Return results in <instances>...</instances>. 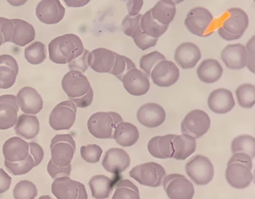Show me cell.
<instances>
[{"label":"cell","mask_w":255,"mask_h":199,"mask_svg":"<svg viewBox=\"0 0 255 199\" xmlns=\"http://www.w3.org/2000/svg\"><path fill=\"white\" fill-rule=\"evenodd\" d=\"M231 149L233 154L244 153L253 159L255 156V139L252 136L243 135L233 139Z\"/></svg>","instance_id":"8d00e7d4"},{"label":"cell","mask_w":255,"mask_h":199,"mask_svg":"<svg viewBox=\"0 0 255 199\" xmlns=\"http://www.w3.org/2000/svg\"><path fill=\"white\" fill-rule=\"evenodd\" d=\"M11 20L14 28L10 42L18 46L24 47L34 40L36 31L32 24L20 19Z\"/></svg>","instance_id":"83f0119b"},{"label":"cell","mask_w":255,"mask_h":199,"mask_svg":"<svg viewBox=\"0 0 255 199\" xmlns=\"http://www.w3.org/2000/svg\"><path fill=\"white\" fill-rule=\"evenodd\" d=\"M173 146L174 153L172 158L177 160H185L196 150V139L187 134L176 135L173 140Z\"/></svg>","instance_id":"4316f807"},{"label":"cell","mask_w":255,"mask_h":199,"mask_svg":"<svg viewBox=\"0 0 255 199\" xmlns=\"http://www.w3.org/2000/svg\"><path fill=\"white\" fill-rule=\"evenodd\" d=\"M38 199H52L49 195H44V196H41V197H40Z\"/></svg>","instance_id":"94428289"},{"label":"cell","mask_w":255,"mask_h":199,"mask_svg":"<svg viewBox=\"0 0 255 199\" xmlns=\"http://www.w3.org/2000/svg\"><path fill=\"white\" fill-rule=\"evenodd\" d=\"M124 121L120 114L115 112H98L87 122V127L94 137L100 139H114L115 129Z\"/></svg>","instance_id":"277c9868"},{"label":"cell","mask_w":255,"mask_h":199,"mask_svg":"<svg viewBox=\"0 0 255 199\" xmlns=\"http://www.w3.org/2000/svg\"><path fill=\"white\" fill-rule=\"evenodd\" d=\"M152 82L161 87H170L179 79L180 70L175 63L172 61H161L157 64L150 75Z\"/></svg>","instance_id":"5bb4252c"},{"label":"cell","mask_w":255,"mask_h":199,"mask_svg":"<svg viewBox=\"0 0 255 199\" xmlns=\"http://www.w3.org/2000/svg\"><path fill=\"white\" fill-rule=\"evenodd\" d=\"M253 158L248 154H233L226 170V178L230 186L243 190L249 187L253 180Z\"/></svg>","instance_id":"7a4b0ae2"},{"label":"cell","mask_w":255,"mask_h":199,"mask_svg":"<svg viewBox=\"0 0 255 199\" xmlns=\"http://www.w3.org/2000/svg\"><path fill=\"white\" fill-rule=\"evenodd\" d=\"M88 62L96 72L110 73L114 65V52L106 48H96L90 52Z\"/></svg>","instance_id":"d4e9b609"},{"label":"cell","mask_w":255,"mask_h":199,"mask_svg":"<svg viewBox=\"0 0 255 199\" xmlns=\"http://www.w3.org/2000/svg\"><path fill=\"white\" fill-rule=\"evenodd\" d=\"M124 88L134 96H141L148 93L150 89L148 76L137 68L128 71L122 78Z\"/></svg>","instance_id":"2e32d148"},{"label":"cell","mask_w":255,"mask_h":199,"mask_svg":"<svg viewBox=\"0 0 255 199\" xmlns=\"http://www.w3.org/2000/svg\"><path fill=\"white\" fill-rule=\"evenodd\" d=\"M14 24L11 19L0 17V31L4 37L5 43L11 41Z\"/></svg>","instance_id":"681fc988"},{"label":"cell","mask_w":255,"mask_h":199,"mask_svg":"<svg viewBox=\"0 0 255 199\" xmlns=\"http://www.w3.org/2000/svg\"><path fill=\"white\" fill-rule=\"evenodd\" d=\"M77 107L72 100L56 106L49 117V124L55 131L69 130L76 121Z\"/></svg>","instance_id":"30bf717a"},{"label":"cell","mask_w":255,"mask_h":199,"mask_svg":"<svg viewBox=\"0 0 255 199\" xmlns=\"http://www.w3.org/2000/svg\"><path fill=\"white\" fill-rule=\"evenodd\" d=\"M51 161L59 167L71 165L76 151V143L70 134L57 135L51 140Z\"/></svg>","instance_id":"52a82bcc"},{"label":"cell","mask_w":255,"mask_h":199,"mask_svg":"<svg viewBox=\"0 0 255 199\" xmlns=\"http://www.w3.org/2000/svg\"><path fill=\"white\" fill-rule=\"evenodd\" d=\"M163 186L170 199H193L195 194L193 184L183 175H168L164 178Z\"/></svg>","instance_id":"9c48e42d"},{"label":"cell","mask_w":255,"mask_h":199,"mask_svg":"<svg viewBox=\"0 0 255 199\" xmlns=\"http://www.w3.org/2000/svg\"><path fill=\"white\" fill-rule=\"evenodd\" d=\"M16 97L17 104L24 114H37L43 109V98L33 87H23Z\"/></svg>","instance_id":"d6986e66"},{"label":"cell","mask_w":255,"mask_h":199,"mask_svg":"<svg viewBox=\"0 0 255 199\" xmlns=\"http://www.w3.org/2000/svg\"><path fill=\"white\" fill-rule=\"evenodd\" d=\"M72 171V166L59 167L56 166L51 160L49 161L47 165V171L50 177L53 180L63 177H69Z\"/></svg>","instance_id":"c3c4849f"},{"label":"cell","mask_w":255,"mask_h":199,"mask_svg":"<svg viewBox=\"0 0 255 199\" xmlns=\"http://www.w3.org/2000/svg\"><path fill=\"white\" fill-rule=\"evenodd\" d=\"M16 134L24 139H32L40 131V123L35 115L22 114L17 118L15 126Z\"/></svg>","instance_id":"f546056e"},{"label":"cell","mask_w":255,"mask_h":199,"mask_svg":"<svg viewBox=\"0 0 255 199\" xmlns=\"http://www.w3.org/2000/svg\"><path fill=\"white\" fill-rule=\"evenodd\" d=\"M223 69L215 59H207L202 61L197 70L198 78L205 83H214L222 78Z\"/></svg>","instance_id":"4dcf8cb0"},{"label":"cell","mask_w":255,"mask_h":199,"mask_svg":"<svg viewBox=\"0 0 255 199\" xmlns=\"http://www.w3.org/2000/svg\"><path fill=\"white\" fill-rule=\"evenodd\" d=\"M29 152L34 161V167L39 166L43 160L44 153L43 148L37 143L30 142L29 143Z\"/></svg>","instance_id":"816d5d0a"},{"label":"cell","mask_w":255,"mask_h":199,"mask_svg":"<svg viewBox=\"0 0 255 199\" xmlns=\"http://www.w3.org/2000/svg\"><path fill=\"white\" fill-rule=\"evenodd\" d=\"M131 37L135 45L142 51L155 46L158 40V38H152L143 32L140 24L135 28Z\"/></svg>","instance_id":"7bdbcfd3"},{"label":"cell","mask_w":255,"mask_h":199,"mask_svg":"<svg viewBox=\"0 0 255 199\" xmlns=\"http://www.w3.org/2000/svg\"><path fill=\"white\" fill-rule=\"evenodd\" d=\"M115 63L110 73L119 80H122L123 76L130 69L136 68V66L130 58L114 52Z\"/></svg>","instance_id":"f35d334b"},{"label":"cell","mask_w":255,"mask_h":199,"mask_svg":"<svg viewBox=\"0 0 255 199\" xmlns=\"http://www.w3.org/2000/svg\"><path fill=\"white\" fill-rule=\"evenodd\" d=\"M236 101L231 91L225 88L216 89L208 97V106L212 112L225 114L235 107Z\"/></svg>","instance_id":"7402d4cb"},{"label":"cell","mask_w":255,"mask_h":199,"mask_svg":"<svg viewBox=\"0 0 255 199\" xmlns=\"http://www.w3.org/2000/svg\"><path fill=\"white\" fill-rule=\"evenodd\" d=\"M18 73V64L12 56L0 55V89H8L13 86Z\"/></svg>","instance_id":"484cf974"},{"label":"cell","mask_w":255,"mask_h":199,"mask_svg":"<svg viewBox=\"0 0 255 199\" xmlns=\"http://www.w3.org/2000/svg\"><path fill=\"white\" fill-rule=\"evenodd\" d=\"M4 165L7 170L14 176H23L29 173L34 167V161L30 154L27 158L19 162H9L5 160Z\"/></svg>","instance_id":"60d3db41"},{"label":"cell","mask_w":255,"mask_h":199,"mask_svg":"<svg viewBox=\"0 0 255 199\" xmlns=\"http://www.w3.org/2000/svg\"><path fill=\"white\" fill-rule=\"evenodd\" d=\"M61 85L70 99L82 97L92 88L87 77L83 73L76 71L66 73L62 79Z\"/></svg>","instance_id":"4fadbf2b"},{"label":"cell","mask_w":255,"mask_h":199,"mask_svg":"<svg viewBox=\"0 0 255 199\" xmlns=\"http://www.w3.org/2000/svg\"><path fill=\"white\" fill-rule=\"evenodd\" d=\"M130 163V156L125 150L112 148L105 154L102 166L107 172L117 176L127 170Z\"/></svg>","instance_id":"e0dca14e"},{"label":"cell","mask_w":255,"mask_h":199,"mask_svg":"<svg viewBox=\"0 0 255 199\" xmlns=\"http://www.w3.org/2000/svg\"><path fill=\"white\" fill-rule=\"evenodd\" d=\"M89 53L90 51L85 49L81 55L69 63L68 66L69 69L71 71H76L83 73H85L89 66L88 62Z\"/></svg>","instance_id":"7dc6e473"},{"label":"cell","mask_w":255,"mask_h":199,"mask_svg":"<svg viewBox=\"0 0 255 199\" xmlns=\"http://www.w3.org/2000/svg\"><path fill=\"white\" fill-rule=\"evenodd\" d=\"M66 9L59 0H41L38 3L36 15L41 22L55 24L60 22L65 15Z\"/></svg>","instance_id":"9a60e30c"},{"label":"cell","mask_w":255,"mask_h":199,"mask_svg":"<svg viewBox=\"0 0 255 199\" xmlns=\"http://www.w3.org/2000/svg\"><path fill=\"white\" fill-rule=\"evenodd\" d=\"M112 199H140L138 188L128 180H120Z\"/></svg>","instance_id":"e575fe53"},{"label":"cell","mask_w":255,"mask_h":199,"mask_svg":"<svg viewBox=\"0 0 255 199\" xmlns=\"http://www.w3.org/2000/svg\"><path fill=\"white\" fill-rule=\"evenodd\" d=\"M84 50L81 38L73 33L56 37L48 44L49 57L57 64H69L81 55Z\"/></svg>","instance_id":"6da1fadb"},{"label":"cell","mask_w":255,"mask_h":199,"mask_svg":"<svg viewBox=\"0 0 255 199\" xmlns=\"http://www.w3.org/2000/svg\"><path fill=\"white\" fill-rule=\"evenodd\" d=\"M144 5V0H128L127 8L128 15L135 16L140 12Z\"/></svg>","instance_id":"11a10c76"},{"label":"cell","mask_w":255,"mask_h":199,"mask_svg":"<svg viewBox=\"0 0 255 199\" xmlns=\"http://www.w3.org/2000/svg\"><path fill=\"white\" fill-rule=\"evenodd\" d=\"M255 37L253 36L246 45L247 51V67L250 71L255 73Z\"/></svg>","instance_id":"f907efd6"},{"label":"cell","mask_w":255,"mask_h":199,"mask_svg":"<svg viewBox=\"0 0 255 199\" xmlns=\"http://www.w3.org/2000/svg\"><path fill=\"white\" fill-rule=\"evenodd\" d=\"M202 57L200 49L190 42L181 44L174 52V60L184 69L194 68Z\"/></svg>","instance_id":"44dd1931"},{"label":"cell","mask_w":255,"mask_h":199,"mask_svg":"<svg viewBox=\"0 0 255 199\" xmlns=\"http://www.w3.org/2000/svg\"><path fill=\"white\" fill-rule=\"evenodd\" d=\"M176 135L168 134L159 136L157 142V148L160 159L172 158L173 156V140Z\"/></svg>","instance_id":"ee69618b"},{"label":"cell","mask_w":255,"mask_h":199,"mask_svg":"<svg viewBox=\"0 0 255 199\" xmlns=\"http://www.w3.org/2000/svg\"><path fill=\"white\" fill-rule=\"evenodd\" d=\"M51 192L57 199H88L85 185L69 177L54 180L51 185Z\"/></svg>","instance_id":"8fae6325"},{"label":"cell","mask_w":255,"mask_h":199,"mask_svg":"<svg viewBox=\"0 0 255 199\" xmlns=\"http://www.w3.org/2000/svg\"><path fill=\"white\" fill-rule=\"evenodd\" d=\"M11 184L12 178L2 169H0V194L8 191Z\"/></svg>","instance_id":"db71d44e"},{"label":"cell","mask_w":255,"mask_h":199,"mask_svg":"<svg viewBox=\"0 0 255 199\" xmlns=\"http://www.w3.org/2000/svg\"><path fill=\"white\" fill-rule=\"evenodd\" d=\"M214 17L204 7L197 6L190 10L184 20V24L192 34L199 37H207L213 33Z\"/></svg>","instance_id":"8992f818"},{"label":"cell","mask_w":255,"mask_h":199,"mask_svg":"<svg viewBox=\"0 0 255 199\" xmlns=\"http://www.w3.org/2000/svg\"><path fill=\"white\" fill-rule=\"evenodd\" d=\"M140 26L143 32L153 38L162 36L169 27V26L163 25L153 19L150 10L142 15Z\"/></svg>","instance_id":"836d02e7"},{"label":"cell","mask_w":255,"mask_h":199,"mask_svg":"<svg viewBox=\"0 0 255 199\" xmlns=\"http://www.w3.org/2000/svg\"><path fill=\"white\" fill-rule=\"evenodd\" d=\"M103 150L97 145L83 146L80 148V155L87 163L96 164L100 162Z\"/></svg>","instance_id":"f6af8a7d"},{"label":"cell","mask_w":255,"mask_h":199,"mask_svg":"<svg viewBox=\"0 0 255 199\" xmlns=\"http://www.w3.org/2000/svg\"><path fill=\"white\" fill-rule=\"evenodd\" d=\"M94 98V92L92 88H91L89 92L86 95L77 99H71L77 107L86 108L90 106L93 103Z\"/></svg>","instance_id":"f5cc1de1"},{"label":"cell","mask_w":255,"mask_h":199,"mask_svg":"<svg viewBox=\"0 0 255 199\" xmlns=\"http://www.w3.org/2000/svg\"><path fill=\"white\" fill-rule=\"evenodd\" d=\"M249 25V18L242 9L232 8L223 15L218 34L223 40L233 41L242 37Z\"/></svg>","instance_id":"3957f363"},{"label":"cell","mask_w":255,"mask_h":199,"mask_svg":"<svg viewBox=\"0 0 255 199\" xmlns=\"http://www.w3.org/2000/svg\"><path fill=\"white\" fill-rule=\"evenodd\" d=\"M188 176L200 186L208 185L214 177V165L208 157L197 155L193 157L186 166Z\"/></svg>","instance_id":"ba28073f"},{"label":"cell","mask_w":255,"mask_h":199,"mask_svg":"<svg viewBox=\"0 0 255 199\" xmlns=\"http://www.w3.org/2000/svg\"><path fill=\"white\" fill-rule=\"evenodd\" d=\"M142 15L139 13L135 16H130L128 15L126 16L123 21H122L121 27L124 33L127 36L131 37L132 33L135 28L137 27L139 24H140V20Z\"/></svg>","instance_id":"bcb514c9"},{"label":"cell","mask_w":255,"mask_h":199,"mask_svg":"<svg viewBox=\"0 0 255 199\" xmlns=\"http://www.w3.org/2000/svg\"><path fill=\"white\" fill-rule=\"evenodd\" d=\"M166 114L159 104L149 103L142 105L137 113L138 121L142 125L149 128L159 127L165 122Z\"/></svg>","instance_id":"ac0fdd59"},{"label":"cell","mask_w":255,"mask_h":199,"mask_svg":"<svg viewBox=\"0 0 255 199\" xmlns=\"http://www.w3.org/2000/svg\"><path fill=\"white\" fill-rule=\"evenodd\" d=\"M221 59L228 68L239 70L246 68L247 64V51L242 44H229L221 52Z\"/></svg>","instance_id":"603a6c76"},{"label":"cell","mask_w":255,"mask_h":199,"mask_svg":"<svg viewBox=\"0 0 255 199\" xmlns=\"http://www.w3.org/2000/svg\"><path fill=\"white\" fill-rule=\"evenodd\" d=\"M237 101L240 106L246 109L254 106L255 103V86L246 83L240 86L236 92Z\"/></svg>","instance_id":"74e56055"},{"label":"cell","mask_w":255,"mask_h":199,"mask_svg":"<svg viewBox=\"0 0 255 199\" xmlns=\"http://www.w3.org/2000/svg\"><path fill=\"white\" fill-rule=\"evenodd\" d=\"M129 176L140 185L157 188L163 184L166 172L160 164L149 162L132 168L129 172Z\"/></svg>","instance_id":"5b68a950"},{"label":"cell","mask_w":255,"mask_h":199,"mask_svg":"<svg viewBox=\"0 0 255 199\" xmlns=\"http://www.w3.org/2000/svg\"><path fill=\"white\" fill-rule=\"evenodd\" d=\"M19 106L12 94L0 96V130L11 128L16 124Z\"/></svg>","instance_id":"ffe728a7"},{"label":"cell","mask_w":255,"mask_h":199,"mask_svg":"<svg viewBox=\"0 0 255 199\" xmlns=\"http://www.w3.org/2000/svg\"><path fill=\"white\" fill-rule=\"evenodd\" d=\"M3 44H5L4 37H3V35L1 31H0V47H1V45Z\"/></svg>","instance_id":"91938a15"},{"label":"cell","mask_w":255,"mask_h":199,"mask_svg":"<svg viewBox=\"0 0 255 199\" xmlns=\"http://www.w3.org/2000/svg\"><path fill=\"white\" fill-rule=\"evenodd\" d=\"M172 1L176 3V4H179V3L185 1V0H172Z\"/></svg>","instance_id":"6125c7cd"},{"label":"cell","mask_w":255,"mask_h":199,"mask_svg":"<svg viewBox=\"0 0 255 199\" xmlns=\"http://www.w3.org/2000/svg\"><path fill=\"white\" fill-rule=\"evenodd\" d=\"M159 136H155V137L149 140L147 145V149L150 155L156 159H160L158 148H157V142H158Z\"/></svg>","instance_id":"9f6ffc18"},{"label":"cell","mask_w":255,"mask_h":199,"mask_svg":"<svg viewBox=\"0 0 255 199\" xmlns=\"http://www.w3.org/2000/svg\"><path fill=\"white\" fill-rule=\"evenodd\" d=\"M166 59L159 51H155L143 55L139 61V66L146 75L150 76L152 69L161 61Z\"/></svg>","instance_id":"b9f144b4"},{"label":"cell","mask_w":255,"mask_h":199,"mask_svg":"<svg viewBox=\"0 0 255 199\" xmlns=\"http://www.w3.org/2000/svg\"><path fill=\"white\" fill-rule=\"evenodd\" d=\"M153 19L163 25L169 26L176 16V3L172 0H160L151 9Z\"/></svg>","instance_id":"d6a6232c"},{"label":"cell","mask_w":255,"mask_h":199,"mask_svg":"<svg viewBox=\"0 0 255 199\" xmlns=\"http://www.w3.org/2000/svg\"><path fill=\"white\" fill-rule=\"evenodd\" d=\"M89 184L94 198L106 199L113 193L116 181L104 175H97L91 178Z\"/></svg>","instance_id":"1f68e13d"},{"label":"cell","mask_w":255,"mask_h":199,"mask_svg":"<svg viewBox=\"0 0 255 199\" xmlns=\"http://www.w3.org/2000/svg\"><path fill=\"white\" fill-rule=\"evenodd\" d=\"M24 58L30 64L38 65L46 58L47 50L44 43L37 41L24 49Z\"/></svg>","instance_id":"d590c367"},{"label":"cell","mask_w":255,"mask_h":199,"mask_svg":"<svg viewBox=\"0 0 255 199\" xmlns=\"http://www.w3.org/2000/svg\"><path fill=\"white\" fill-rule=\"evenodd\" d=\"M211 118L203 110H194L188 113L181 123L183 134L198 139L207 134L211 127Z\"/></svg>","instance_id":"7c38bea8"},{"label":"cell","mask_w":255,"mask_h":199,"mask_svg":"<svg viewBox=\"0 0 255 199\" xmlns=\"http://www.w3.org/2000/svg\"><path fill=\"white\" fill-rule=\"evenodd\" d=\"M28 0H6L9 4L13 6H20L25 4Z\"/></svg>","instance_id":"680465c9"},{"label":"cell","mask_w":255,"mask_h":199,"mask_svg":"<svg viewBox=\"0 0 255 199\" xmlns=\"http://www.w3.org/2000/svg\"><path fill=\"white\" fill-rule=\"evenodd\" d=\"M66 6L70 8H80L85 6L91 1V0H63Z\"/></svg>","instance_id":"6f0895ef"},{"label":"cell","mask_w":255,"mask_h":199,"mask_svg":"<svg viewBox=\"0 0 255 199\" xmlns=\"http://www.w3.org/2000/svg\"><path fill=\"white\" fill-rule=\"evenodd\" d=\"M139 138L137 128L130 122L122 121L115 129L114 139L119 145L125 148L134 145Z\"/></svg>","instance_id":"f1b7e54d"},{"label":"cell","mask_w":255,"mask_h":199,"mask_svg":"<svg viewBox=\"0 0 255 199\" xmlns=\"http://www.w3.org/2000/svg\"><path fill=\"white\" fill-rule=\"evenodd\" d=\"M37 194L36 185L32 182L27 180L19 181L13 190V196L15 199H34Z\"/></svg>","instance_id":"ab89813d"},{"label":"cell","mask_w":255,"mask_h":199,"mask_svg":"<svg viewBox=\"0 0 255 199\" xmlns=\"http://www.w3.org/2000/svg\"><path fill=\"white\" fill-rule=\"evenodd\" d=\"M2 153L8 162H22L29 155V143L19 137L10 138L3 144Z\"/></svg>","instance_id":"cb8c5ba5"}]
</instances>
